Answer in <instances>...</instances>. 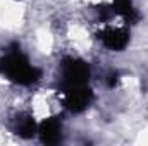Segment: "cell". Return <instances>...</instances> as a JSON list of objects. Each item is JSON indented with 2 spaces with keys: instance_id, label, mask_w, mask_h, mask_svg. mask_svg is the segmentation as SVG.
<instances>
[{
  "instance_id": "cell-5",
  "label": "cell",
  "mask_w": 148,
  "mask_h": 146,
  "mask_svg": "<svg viewBox=\"0 0 148 146\" xmlns=\"http://www.w3.org/2000/svg\"><path fill=\"white\" fill-rule=\"evenodd\" d=\"M12 131L24 139L33 138L35 134H38V124L35 122L33 115L29 113H17L12 120Z\"/></svg>"
},
{
  "instance_id": "cell-4",
  "label": "cell",
  "mask_w": 148,
  "mask_h": 146,
  "mask_svg": "<svg viewBox=\"0 0 148 146\" xmlns=\"http://www.w3.org/2000/svg\"><path fill=\"white\" fill-rule=\"evenodd\" d=\"M38 136L43 145H57L62 141V122L59 117H48L38 126Z\"/></svg>"
},
{
  "instance_id": "cell-7",
  "label": "cell",
  "mask_w": 148,
  "mask_h": 146,
  "mask_svg": "<svg viewBox=\"0 0 148 146\" xmlns=\"http://www.w3.org/2000/svg\"><path fill=\"white\" fill-rule=\"evenodd\" d=\"M109 77H110V79H109V86H110V88H114V86L117 84V77H119V76H117V74H114V72H112L110 76H109Z\"/></svg>"
},
{
  "instance_id": "cell-1",
  "label": "cell",
  "mask_w": 148,
  "mask_h": 146,
  "mask_svg": "<svg viewBox=\"0 0 148 146\" xmlns=\"http://www.w3.org/2000/svg\"><path fill=\"white\" fill-rule=\"evenodd\" d=\"M59 91L66 108L73 113H81L90 107L93 91L90 88V67L84 60L66 57L60 64Z\"/></svg>"
},
{
  "instance_id": "cell-2",
  "label": "cell",
  "mask_w": 148,
  "mask_h": 146,
  "mask_svg": "<svg viewBox=\"0 0 148 146\" xmlns=\"http://www.w3.org/2000/svg\"><path fill=\"white\" fill-rule=\"evenodd\" d=\"M0 74L7 81L21 86H29L41 77V71L29 62V59L19 50V46L3 52V55L0 57Z\"/></svg>"
},
{
  "instance_id": "cell-6",
  "label": "cell",
  "mask_w": 148,
  "mask_h": 146,
  "mask_svg": "<svg viewBox=\"0 0 148 146\" xmlns=\"http://www.w3.org/2000/svg\"><path fill=\"white\" fill-rule=\"evenodd\" d=\"M112 10L115 16H121L127 24H134L140 21V12L133 5L131 0H114L112 2Z\"/></svg>"
},
{
  "instance_id": "cell-3",
  "label": "cell",
  "mask_w": 148,
  "mask_h": 146,
  "mask_svg": "<svg viewBox=\"0 0 148 146\" xmlns=\"http://www.w3.org/2000/svg\"><path fill=\"white\" fill-rule=\"evenodd\" d=\"M100 41L114 52H121L129 43V31L126 28H107L98 33Z\"/></svg>"
}]
</instances>
